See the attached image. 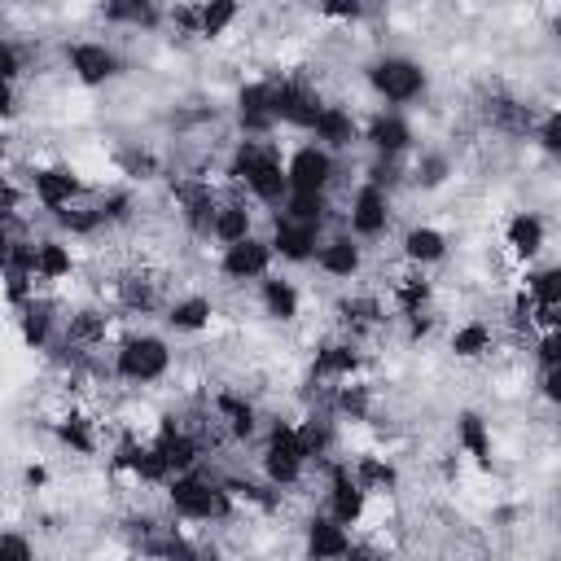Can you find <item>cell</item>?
I'll return each mask as SVG.
<instances>
[{"label":"cell","mask_w":561,"mask_h":561,"mask_svg":"<svg viewBox=\"0 0 561 561\" xmlns=\"http://www.w3.org/2000/svg\"><path fill=\"white\" fill-rule=\"evenodd\" d=\"M0 114H14V88H9V79H0Z\"/></svg>","instance_id":"obj_48"},{"label":"cell","mask_w":561,"mask_h":561,"mask_svg":"<svg viewBox=\"0 0 561 561\" xmlns=\"http://www.w3.org/2000/svg\"><path fill=\"white\" fill-rule=\"evenodd\" d=\"M452 351L461 360H478L483 351H491V329L487 325H465L452 334Z\"/></svg>","instance_id":"obj_25"},{"label":"cell","mask_w":561,"mask_h":561,"mask_svg":"<svg viewBox=\"0 0 561 561\" xmlns=\"http://www.w3.org/2000/svg\"><path fill=\"white\" fill-rule=\"evenodd\" d=\"M101 334H106V320L97 312H79L71 320V338H101Z\"/></svg>","instance_id":"obj_38"},{"label":"cell","mask_w":561,"mask_h":561,"mask_svg":"<svg viewBox=\"0 0 561 561\" xmlns=\"http://www.w3.org/2000/svg\"><path fill=\"white\" fill-rule=\"evenodd\" d=\"M57 434H62V443H71L75 452H93V434H88V426L79 417H71Z\"/></svg>","instance_id":"obj_36"},{"label":"cell","mask_w":561,"mask_h":561,"mask_svg":"<svg viewBox=\"0 0 561 561\" xmlns=\"http://www.w3.org/2000/svg\"><path fill=\"white\" fill-rule=\"evenodd\" d=\"M417 176H421V180H426V185H439V180H443V163H439V158H430V163H426V167H421V171H417Z\"/></svg>","instance_id":"obj_44"},{"label":"cell","mask_w":561,"mask_h":561,"mask_svg":"<svg viewBox=\"0 0 561 561\" xmlns=\"http://www.w3.org/2000/svg\"><path fill=\"white\" fill-rule=\"evenodd\" d=\"M391 220V206H386V193L369 185L356 193V202H351V228H356L360 237H377Z\"/></svg>","instance_id":"obj_9"},{"label":"cell","mask_w":561,"mask_h":561,"mask_svg":"<svg viewBox=\"0 0 561 561\" xmlns=\"http://www.w3.org/2000/svg\"><path fill=\"white\" fill-rule=\"evenodd\" d=\"M557 382H561V377H557V364H548V369H544V395H548V399H557V395H561V386H557Z\"/></svg>","instance_id":"obj_46"},{"label":"cell","mask_w":561,"mask_h":561,"mask_svg":"<svg viewBox=\"0 0 561 561\" xmlns=\"http://www.w3.org/2000/svg\"><path fill=\"white\" fill-rule=\"evenodd\" d=\"M167 320L176 329H185V334H193V329H202L206 320H211V303H206V299H180L176 307H171Z\"/></svg>","instance_id":"obj_27"},{"label":"cell","mask_w":561,"mask_h":561,"mask_svg":"<svg viewBox=\"0 0 561 561\" xmlns=\"http://www.w3.org/2000/svg\"><path fill=\"white\" fill-rule=\"evenodd\" d=\"M268 259H272V250L255 242V237H242V242H233L224 250V272L233 281H255L268 272Z\"/></svg>","instance_id":"obj_8"},{"label":"cell","mask_w":561,"mask_h":561,"mask_svg":"<svg viewBox=\"0 0 561 561\" xmlns=\"http://www.w3.org/2000/svg\"><path fill=\"white\" fill-rule=\"evenodd\" d=\"M544 145H548V150H557V145H561V123H557V114L544 123Z\"/></svg>","instance_id":"obj_45"},{"label":"cell","mask_w":561,"mask_h":561,"mask_svg":"<svg viewBox=\"0 0 561 561\" xmlns=\"http://www.w3.org/2000/svg\"><path fill=\"white\" fill-rule=\"evenodd\" d=\"M356 483L364 487V491H391L395 487V469L391 465H382V461H360V474H356Z\"/></svg>","instance_id":"obj_32"},{"label":"cell","mask_w":561,"mask_h":561,"mask_svg":"<svg viewBox=\"0 0 561 561\" xmlns=\"http://www.w3.org/2000/svg\"><path fill=\"white\" fill-rule=\"evenodd\" d=\"M338 408L351 412V417H364V412H369V395H364V386H347V391L338 395Z\"/></svg>","instance_id":"obj_39"},{"label":"cell","mask_w":561,"mask_h":561,"mask_svg":"<svg viewBox=\"0 0 561 561\" xmlns=\"http://www.w3.org/2000/svg\"><path fill=\"white\" fill-rule=\"evenodd\" d=\"M71 71L79 75V84H106V79L119 71V62H114V53L106 49V44H75Z\"/></svg>","instance_id":"obj_10"},{"label":"cell","mask_w":561,"mask_h":561,"mask_svg":"<svg viewBox=\"0 0 561 561\" xmlns=\"http://www.w3.org/2000/svg\"><path fill=\"white\" fill-rule=\"evenodd\" d=\"M167 347L158 338H132L123 342L119 351V373L128 377V382H158V377L167 373Z\"/></svg>","instance_id":"obj_4"},{"label":"cell","mask_w":561,"mask_h":561,"mask_svg":"<svg viewBox=\"0 0 561 561\" xmlns=\"http://www.w3.org/2000/svg\"><path fill=\"white\" fill-rule=\"evenodd\" d=\"M351 369H356V351L351 347H325L316 356V373L320 377H347Z\"/></svg>","instance_id":"obj_28"},{"label":"cell","mask_w":561,"mask_h":561,"mask_svg":"<svg viewBox=\"0 0 561 561\" xmlns=\"http://www.w3.org/2000/svg\"><path fill=\"white\" fill-rule=\"evenodd\" d=\"M233 176L246 180V185L255 189V198H263V202H281L285 189H290V180H285V171H281V158L272 150H263L259 141H242V145H237Z\"/></svg>","instance_id":"obj_1"},{"label":"cell","mask_w":561,"mask_h":561,"mask_svg":"<svg viewBox=\"0 0 561 561\" xmlns=\"http://www.w3.org/2000/svg\"><path fill=\"white\" fill-rule=\"evenodd\" d=\"M9 246V233H5V211H0V250Z\"/></svg>","instance_id":"obj_49"},{"label":"cell","mask_w":561,"mask_h":561,"mask_svg":"<svg viewBox=\"0 0 561 561\" xmlns=\"http://www.w3.org/2000/svg\"><path fill=\"white\" fill-rule=\"evenodd\" d=\"M158 456H163V465L171 469V474H180V469H189L193 461H198V443H193L189 434L167 430L163 439H158Z\"/></svg>","instance_id":"obj_18"},{"label":"cell","mask_w":561,"mask_h":561,"mask_svg":"<svg viewBox=\"0 0 561 561\" xmlns=\"http://www.w3.org/2000/svg\"><path fill=\"white\" fill-rule=\"evenodd\" d=\"M320 110H325V106H320V97L307 93L303 84H281V88H272V119L294 123V128H312Z\"/></svg>","instance_id":"obj_7"},{"label":"cell","mask_w":561,"mask_h":561,"mask_svg":"<svg viewBox=\"0 0 561 561\" xmlns=\"http://www.w3.org/2000/svg\"><path fill=\"white\" fill-rule=\"evenodd\" d=\"M461 443H465V452H469V456L487 461V456H491V443H487V426H483V417L465 412V417H461Z\"/></svg>","instance_id":"obj_29"},{"label":"cell","mask_w":561,"mask_h":561,"mask_svg":"<svg viewBox=\"0 0 561 561\" xmlns=\"http://www.w3.org/2000/svg\"><path fill=\"white\" fill-rule=\"evenodd\" d=\"M211 228L220 242H242V237H250V211L246 206H220V211L211 215Z\"/></svg>","instance_id":"obj_20"},{"label":"cell","mask_w":561,"mask_h":561,"mask_svg":"<svg viewBox=\"0 0 561 561\" xmlns=\"http://www.w3.org/2000/svg\"><path fill=\"white\" fill-rule=\"evenodd\" d=\"M540 360H544V369H548V364H557V334H548L540 342Z\"/></svg>","instance_id":"obj_47"},{"label":"cell","mask_w":561,"mask_h":561,"mask_svg":"<svg viewBox=\"0 0 561 561\" xmlns=\"http://www.w3.org/2000/svg\"><path fill=\"white\" fill-rule=\"evenodd\" d=\"M0 557H31L27 540H14V535H0Z\"/></svg>","instance_id":"obj_42"},{"label":"cell","mask_w":561,"mask_h":561,"mask_svg":"<svg viewBox=\"0 0 561 561\" xmlns=\"http://www.w3.org/2000/svg\"><path fill=\"white\" fill-rule=\"evenodd\" d=\"M36 272H40L44 281L66 277V272H71V255H66V246H57V242L36 246Z\"/></svg>","instance_id":"obj_26"},{"label":"cell","mask_w":561,"mask_h":561,"mask_svg":"<svg viewBox=\"0 0 561 561\" xmlns=\"http://www.w3.org/2000/svg\"><path fill=\"white\" fill-rule=\"evenodd\" d=\"M329 176H334V158L325 150H316V145H307L290 158V167H285V180H290L294 193H320L329 185Z\"/></svg>","instance_id":"obj_6"},{"label":"cell","mask_w":561,"mask_h":561,"mask_svg":"<svg viewBox=\"0 0 561 561\" xmlns=\"http://www.w3.org/2000/svg\"><path fill=\"white\" fill-rule=\"evenodd\" d=\"M18 75V53L9 44H0V79H14Z\"/></svg>","instance_id":"obj_43"},{"label":"cell","mask_w":561,"mask_h":561,"mask_svg":"<svg viewBox=\"0 0 561 561\" xmlns=\"http://www.w3.org/2000/svg\"><path fill=\"white\" fill-rule=\"evenodd\" d=\"M242 123L250 132H263L272 123V88H263V84H250V88H242Z\"/></svg>","instance_id":"obj_16"},{"label":"cell","mask_w":561,"mask_h":561,"mask_svg":"<svg viewBox=\"0 0 561 561\" xmlns=\"http://www.w3.org/2000/svg\"><path fill=\"white\" fill-rule=\"evenodd\" d=\"M272 246L281 250V259H312L316 255V224H299V220H277V237Z\"/></svg>","instance_id":"obj_12"},{"label":"cell","mask_w":561,"mask_h":561,"mask_svg":"<svg viewBox=\"0 0 561 561\" xmlns=\"http://www.w3.org/2000/svg\"><path fill=\"white\" fill-rule=\"evenodd\" d=\"M509 246L518 250V255L531 259L535 250L544 246V220L540 215H518V220L509 224Z\"/></svg>","instance_id":"obj_21"},{"label":"cell","mask_w":561,"mask_h":561,"mask_svg":"<svg viewBox=\"0 0 561 561\" xmlns=\"http://www.w3.org/2000/svg\"><path fill=\"white\" fill-rule=\"evenodd\" d=\"M360 0H325V14L329 18H360Z\"/></svg>","instance_id":"obj_41"},{"label":"cell","mask_w":561,"mask_h":561,"mask_svg":"<svg viewBox=\"0 0 561 561\" xmlns=\"http://www.w3.org/2000/svg\"><path fill=\"white\" fill-rule=\"evenodd\" d=\"M531 290H535V303L540 307H557L561 303V272L557 268H544L531 277Z\"/></svg>","instance_id":"obj_33"},{"label":"cell","mask_w":561,"mask_h":561,"mask_svg":"<svg viewBox=\"0 0 561 561\" xmlns=\"http://www.w3.org/2000/svg\"><path fill=\"white\" fill-rule=\"evenodd\" d=\"M404 250H408V259H417V263H439L448 242H443V233H434V228H412L404 237Z\"/></svg>","instance_id":"obj_22"},{"label":"cell","mask_w":561,"mask_h":561,"mask_svg":"<svg viewBox=\"0 0 561 561\" xmlns=\"http://www.w3.org/2000/svg\"><path fill=\"white\" fill-rule=\"evenodd\" d=\"M303 461H307V448H303L299 430H290V426L272 430L268 452H263V465H268L272 483H294V478L303 474Z\"/></svg>","instance_id":"obj_3"},{"label":"cell","mask_w":561,"mask_h":561,"mask_svg":"<svg viewBox=\"0 0 561 561\" xmlns=\"http://www.w3.org/2000/svg\"><path fill=\"white\" fill-rule=\"evenodd\" d=\"M263 303H268V316H277V320L299 316V290H294L290 281H268L263 285Z\"/></svg>","instance_id":"obj_23"},{"label":"cell","mask_w":561,"mask_h":561,"mask_svg":"<svg viewBox=\"0 0 561 561\" xmlns=\"http://www.w3.org/2000/svg\"><path fill=\"white\" fill-rule=\"evenodd\" d=\"M36 193H40V202L44 206H71V198L79 193V180L71 176V171H62V167H49V171H40L36 176Z\"/></svg>","instance_id":"obj_14"},{"label":"cell","mask_w":561,"mask_h":561,"mask_svg":"<svg viewBox=\"0 0 561 561\" xmlns=\"http://www.w3.org/2000/svg\"><path fill=\"white\" fill-rule=\"evenodd\" d=\"M106 14H110L114 22H154L150 0H110Z\"/></svg>","instance_id":"obj_35"},{"label":"cell","mask_w":561,"mask_h":561,"mask_svg":"<svg viewBox=\"0 0 561 561\" xmlns=\"http://www.w3.org/2000/svg\"><path fill=\"white\" fill-rule=\"evenodd\" d=\"M233 18H237V0H206L202 14H198V27H202V36L215 40L233 27Z\"/></svg>","instance_id":"obj_24"},{"label":"cell","mask_w":561,"mask_h":561,"mask_svg":"<svg viewBox=\"0 0 561 561\" xmlns=\"http://www.w3.org/2000/svg\"><path fill=\"white\" fill-rule=\"evenodd\" d=\"M171 505L193 522H211V518H224L228 513V491L211 487L206 478H176V483H171Z\"/></svg>","instance_id":"obj_2"},{"label":"cell","mask_w":561,"mask_h":561,"mask_svg":"<svg viewBox=\"0 0 561 561\" xmlns=\"http://www.w3.org/2000/svg\"><path fill=\"white\" fill-rule=\"evenodd\" d=\"M57 220H62V228H71V233H93L101 215H93V211H66V206H57Z\"/></svg>","instance_id":"obj_37"},{"label":"cell","mask_w":561,"mask_h":561,"mask_svg":"<svg viewBox=\"0 0 561 561\" xmlns=\"http://www.w3.org/2000/svg\"><path fill=\"white\" fill-rule=\"evenodd\" d=\"M329 509H334V522H338V526L360 522V513H364V487L347 474V469H334V487H329Z\"/></svg>","instance_id":"obj_11"},{"label":"cell","mask_w":561,"mask_h":561,"mask_svg":"<svg viewBox=\"0 0 561 561\" xmlns=\"http://www.w3.org/2000/svg\"><path fill=\"white\" fill-rule=\"evenodd\" d=\"M312 132H316V141H325V145H351L356 141V123H351V114H342V110H320L316 114V123H312Z\"/></svg>","instance_id":"obj_17"},{"label":"cell","mask_w":561,"mask_h":561,"mask_svg":"<svg viewBox=\"0 0 561 561\" xmlns=\"http://www.w3.org/2000/svg\"><path fill=\"white\" fill-rule=\"evenodd\" d=\"M426 294H430V285H426V281H417V277H412V281H404V285H399V303H404V307H408V312H417V307H421V303H426Z\"/></svg>","instance_id":"obj_40"},{"label":"cell","mask_w":561,"mask_h":561,"mask_svg":"<svg viewBox=\"0 0 561 561\" xmlns=\"http://www.w3.org/2000/svg\"><path fill=\"white\" fill-rule=\"evenodd\" d=\"M49 329H53V316L44 312V307H27V316H22V338H27L31 347H44V342H49Z\"/></svg>","instance_id":"obj_34"},{"label":"cell","mask_w":561,"mask_h":561,"mask_svg":"<svg viewBox=\"0 0 561 561\" xmlns=\"http://www.w3.org/2000/svg\"><path fill=\"white\" fill-rule=\"evenodd\" d=\"M307 548L316 557H347L351 553V540L338 522H312L307 526Z\"/></svg>","instance_id":"obj_15"},{"label":"cell","mask_w":561,"mask_h":561,"mask_svg":"<svg viewBox=\"0 0 561 561\" xmlns=\"http://www.w3.org/2000/svg\"><path fill=\"white\" fill-rule=\"evenodd\" d=\"M369 79L386 101H412L421 93V84H426V79H421V66L408 62V57H386V62H377Z\"/></svg>","instance_id":"obj_5"},{"label":"cell","mask_w":561,"mask_h":561,"mask_svg":"<svg viewBox=\"0 0 561 561\" xmlns=\"http://www.w3.org/2000/svg\"><path fill=\"white\" fill-rule=\"evenodd\" d=\"M320 268L329 277H356L360 272V246L351 237H334V242L320 246Z\"/></svg>","instance_id":"obj_13"},{"label":"cell","mask_w":561,"mask_h":561,"mask_svg":"<svg viewBox=\"0 0 561 561\" xmlns=\"http://www.w3.org/2000/svg\"><path fill=\"white\" fill-rule=\"evenodd\" d=\"M369 141H373L382 154H399V150H404V145L412 141V132H408L404 119H395V114H382V119H373Z\"/></svg>","instance_id":"obj_19"},{"label":"cell","mask_w":561,"mask_h":561,"mask_svg":"<svg viewBox=\"0 0 561 561\" xmlns=\"http://www.w3.org/2000/svg\"><path fill=\"white\" fill-rule=\"evenodd\" d=\"M220 417L228 421V430L242 434V439H246L250 430H255V412H250V404H242L237 395H224V399H220Z\"/></svg>","instance_id":"obj_30"},{"label":"cell","mask_w":561,"mask_h":561,"mask_svg":"<svg viewBox=\"0 0 561 561\" xmlns=\"http://www.w3.org/2000/svg\"><path fill=\"white\" fill-rule=\"evenodd\" d=\"M320 215H325L320 193H294L290 206H285V220H299V224H320Z\"/></svg>","instance_id":"obj_31"}]
</instances>
